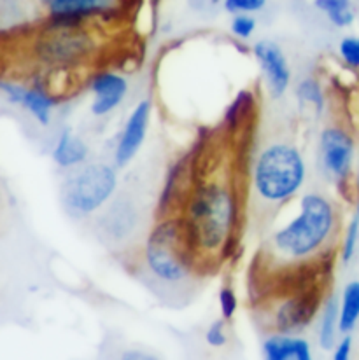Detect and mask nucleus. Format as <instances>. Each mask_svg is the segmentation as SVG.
I'll return each mask as SVG.
<instances>
[{"mask_svg": "<svg viewBox=\"0 0 359 360\" xmlns=\"http://www.w3.org/2000/svg\"><path fill=\"white\" fill-rule=\"evenodd\" d=\"M229 28H232V34L237 35V37L249 39L256 30V20L251 14H233Z\"/></svg>", "mask_w": 359, "mask_h": 360, "instance_id": "nucleus-22", "label": "nucleus"}, {"mask_svg": "<svg viewBox=\"0 0 359 360\" xmlns=\"http://www.w3.org/2000/svg\"><path fill=\"white\" fill-rule=\"evenodd\" d=\"M51 23V30L44 32L35 46L39 60L49 65L69 67L81 63L95 51V41L88 32L79 30V23Z\"/></svg>", "mask_w": 359, "mask_h": 360, "instance_id": "nucleus-6", "label": "nucleus"}, {"mask_svg": "<svg viewBox=\"0 0 359 360\" xmlns=\"http://www.w3.org/2000/svg\"><path fill=\"white\" fill-rule=\"evenodd\" d=\"M267 0H225L222 7L229 14H251L261 11Z\"/></svg>", "mask_w": 359, "mask_h": 360, "instance_id": "nucleus-21", "label": "nucleus"}, {"mask_svg": "<svg viewBox=\"0 0 359 360\" xmlns=\"http://www.w3.org/2000/svg\"><path fill=\"white\" fill-rule=\"evenodd\" d=\"M144 259L149 271L161 282H184L193 273L196 259L184 219L161 221L147 236Z\"/></svg>", "mask_w": 359, "mask_h": 360, "instance_id": "nucleus-3", "label": "nucleus"}, {"mask_svg": "<svg viewBox=\"0 0 359 360\" xmlns=\"http://www.w3.org/2000/svg\"><path fill=\"white\" fill-rule=\"evenodd\" d=\"M319 150H321L322 167L333 179L344 182L349 177L354 160V140L346 129L336 126L326 128L321 133Z\"/></svg>", "mask_w": 359, "mask_h": 360, "instance_id": "nucleus-7", "label": "nucleus"}, {"mask_svg": "<svg viewBox=\"0 0 359 360\" xmlns=\"http://www.w3.org/2000/svg\"><path fill=\"white\" fill-rule=\"evenodd\" d=\"M118 177L109 165L92 163L74 172L62 187V200L74 215H89L99 210L116 189Z\"/></svg>", "mask_w": 359, "mask_h": 360, "instance_id": "nucleus-5", "label": "nucleus"}, {"mask_svg": "<svg viewBox=\"0 0 359 360\" xmlns=\"http://www.w3.org/2000/svg\"><path fill=\"white\" fill-rule=\"evenodd\" d=\"M253 53L263 70L272 96L279 98L284 95L286 89L289 88L291 70L281 46L275 44L274 41H260L254 44Z\"/></svg>", "mask_w": 359, "mask_h": 360, "instance_id": "nucleus-9", "label": "nucleus"}, {"mask_svg": "<svg viewBox=\"0 0 359 360\" xmlns=\"http://www.w3.org/2000/svg\"><path fill=\"white\" fill-rule=\"evenodd\" d=\"M356 210H358V215H359V174H358V201H356Z\"/></svg>", "mask_w": 359, "mask_h": 360, "instance_id": "nucleus-29", "label": "nucleus"}, {"mask_svg": "<svg viewBox=\"0 0 359 360\" xmlns=\"http://www.w3.org/2000/svg\"><path fill=\"white\" fill-rule=\"evenodd\" d=\"M339 51L342 60L349 67L359 68V39L358 37H346L342 39L339 46Z\"/></svg>", "mask_w": 359, "mask_h": 360, "instance_id": "nucleus-24", "label": "nucleus"}, {"mask_svg": "<svg viewBox=\"0 0 359 360\" xmlns=\"http://www.w3.org/2000/svg\"><path fill=\"white\" fill-rule=\"evenodd\" d=\"M149 117L151 103L147 100H144V102L135 107L134 112L130 114L127 124H125L123 133H121V139L116 147V156H114L116 158L118 167H127L134 160L135 154L139 153V149H141L144 143V139H146Z\"/></svg>", "mask_w": 359, "mask_h": 360, "instance_id": "nucleus-11", "label": "nucleus"}, {"mask_svg": "<svg viewBox=\"0 0 359 360\" xmlns=\"http://www.w3.org/2000/svg\"><path fill=\"white\" fill-rule=\"evenodd\" d=\"M296 95L300 98V102L310 103L315 109V112H321L322 107H325V96H322L321 86L317 84V81L314 79H303V81L298 84Z\"/></svg>", "mask_w": 359, "mask_h": 360, "instance_id": "nucleus-19", "label": "nucleus"}, {"mask_svg": "<svg viewBox=\"0 0 359 360\" xmlns=\"http://www.w3.org/2000/svg\"><path fill=\"white\" fill-rule=\"evenodd\" d=\"M237 306H239V302H237L235 292L229 287H222L221 292H219V308H221L222 319L232 320L237 311Z\"/></svg>", "mask_w": 359, "mask_h": 360, "instance_id": "nucleus-25", "label": "nucleus"}, {"mask_svg": "<svg viewBox=\"0 0 359 360\" xmlns=\"http://www.w3.org/2000/svg\"><path fill=\"white\" fill-rule=\"evenodd\" d=\"M86 158H88V147H86V143L75 139V136H72L69 129H65L60 135L58 143H56L55 150H53V160H55V163L62 168H72L81 165Z\"/></svg>", "mask_w": 359, "mask_h": 360, "instance_id": "nucleus-14", "label": "nucleus"}, {"mask_svg": "<svg viewBox=\"0 0 359 360\" xmlns=\"http://www.w3.org/2000/svg\"><path fill=\"white\" fill-rule=\"evenodd\" d=\"M359 320V282L347 283L344 289L342 302H340V322L339 330L349 334L356 327Z\"/></svg>", "mask_w": 359, "mask_h": 360, "instance_id": "nucleus-16", "label": "nucleus"}, {"mask_svg": "<svg viewBox=\"0 0 359 360\" xmlns=\"http://www.w3.org/2000/svg\"><path fill=\"white\" fill-rule=\"evenodd\" d=\"M305 180V163L300 150L289 143L268 146L258 156L253 170V186L267 203L289 200Z\"/></svg>", "mask_w": 359, "mask_h": 360, "instance_id": "nucleus-4", "label": "nucleus"}, {"mask_svg": "<svg viewBox=\"0 0 359 360\" xmlns=\"http://www.w3.org/2000/svg\"><path fill=\"white\" fill-rule=\"evenodd\" d=\"M353 352V338L346 336L339 345H336L335 352H333V360H347Z\"/></svg>", "mask_w": 359, "mask_h": 360, "instance_id": "nucleus-28", "label": "nucleus"}, {"mask_svg": "<svg viewBox=\"0 0 359 360\" xmlns=\"http://www.w3.org/2000/svg\"><path fill=\"white\" fill-rule=\"evenodd\" d=\"M0 91L7 96V100H9L11 103H20L21 105V100H23L27 88L13 84V82H0Z\"/></svg>", "mask_w": 359, "mask_h": 360, "instance_id": "nucleus-27", "label": "nucleus"}, {"mask_svg": "<svg viewBox=\"0 0 359 360\" xmlns=\"http://www.w3.org/2000/svg\"><path fill=\"white\" fill-rule=\"evenodd\" d=\"M95 102L92 105V112L95 116H106L111 110L116 109L128 91L127 79L114 72H100L92 81Z\"/></svg>", "mask_w": 359, "mask_h": 360, "instance_id": "nucleus-12", "label": "nucleus"}, {"mask_svg": "<svg viewBox=\"0 0 359 360\" xmlns=\"http://www.w3.org/2000/svg\"><path fill=\"white\" fill-rule=\"evenodd\" d=\"M239 207L235 193L221 182H206L193 191L184 224L196 257L219 254L232 241Z\"/></svg>", "mask_w": 359, "mask_h": 360, "instance_id": "nucleus-1", "label": "nucleus"}, {"mask_svg": "<svg viewBox=\"0 0 359 360\" xmlns=\"http://www.w3.org/2000/svg\"><path fill=\"white\" fill-rule=\"evenodd\" d=\"M55 23H81L84 18L100 16L116 9L121 0H41Z\"/></svg>", "mask_w": 359, "mask_h": 360, "instance_id": "nucleus-10", "label": "nucleus"}, {"mask_svg": "<svg viewBox=\"0 0 359 360\" xmlns=\"http://www.w3.org/2000/svg\"><path fill=\"white\" fill-rule=\"evenodd\" d=\"M319 301V292L315 290H305L284 300L274 315V329L281 334H296L303 330L317 313Z\"/></svg>", "mask_w": 359, "mask_h": 360, "instance_id": "nucleus-8", "label": "nucleus"}, {"mask_svg": "<svg viewBox=\"0 0 359 360\" xmlns=\"http://www.w3.org/2000/svg\"><path fill=\"white\" fill-rule=\"evenodd\" d=\"M263 354L268 360H310V345L301 338L281 334L268 338L263 343Z\"/></svg>", "mask_w": 359, "mask_h": 360, "instance_id": "nucleus-13", "label": "nucleus"}, {"mask_svg": "<svg viewBox=\"0 0 359 360\" xmlns=\"http://www.w3.org/2000/svg\"><path fill=\"white\" fill-rule=\"evenodd\" d=\"M225 319L222 320H215L213 322V326L207 329V334H206V340L207 343L210 345V347L214 348H219V347H225L226 345V329H225Z\"/></svg>", "mask_w": 359, "mask_h": 360, "instance_id": "nucleus-26", "label": "nucleus"}, {"mask_svg": "<svg viewBox=\"0 0 359 360\" xmlns=\"http://www.w3.org/2000/svg\"><path fill=\"white\" fill-rule=\"evenodd\" d=\"M358 240H359V215L356 214V217L351 221L349 228H347L346 241H344V247H342V261L346 262V264L354 257V252H356V247H358Z\"/></svg>", "mask_w": 359, "mask_h": 360, "instance_id": "nucleus-23", "label": "nucleus"}, {"mask_svg": "<svg viewBox=\"0 0 359 360\" xmlns=\"http://www.w3.org/2000/svg\"><path fill=\"white\" fill-rule=\"evenodd\" d=\"M340 322V302L336 297H329L322 308L321 327H319V343L325 350H332L335 347L336 333Z\"/></svg>", "mask_w": 359, "mask_h": 360, "instance_id": "nucleus-15", "label": "nucleus"}, {"mask_svg": "<svg viewBox=\"0 0 359 360\" xmlns=\"http://www.w3.org/2000/svg\"><path fill=\"white\" fill-rule=\"evenodd\" d=\"M21 105L32 114L41 124H49L51 121V110L55 107V100L41 88L27 89L21 100Z\"/></svg>", "mask_w": 359, "mask_h": 360, "instance_id": "nucleus-18", "label": "nucleus"}, {"mask_svg": "<svg viewBox=\"0 0 359 360\" xmlns=\"http://www.w3.org/2000/svg\"><path fill=\"white\" fill-rule=\"evenodd\" d=\"M249 107H253V96L249 93H240L239 98L233 102V105L229 107L228 114H226V122L232 126L239 124L244 120V116L247 114Z\"/></svg>", "mask_w": 359, "mask_h": 360, "instance_id": "nucleus-20", "label": "nucleus"}, {"mask_svg": "<svg viewBox=\"0 0 359 360\" xmlns=\"http://www.w3.org/2000/svg\"><path fill=\"white\" fill-rule=\"evenodd\" d=\"M335 231L333 205L321 194L310 193L300 201V212L274 233L272 250L281 259L301 261L319 254Z\"/></svg>", "mask_w": 359, "mask_h": 360, "instance_id": "nucleus-2", "label": "nucleus"}, {"mask_svg": "<svg viewBox=\"0 0 359 360\" xmlns=\"http://www.w3.org/2000/svg\"><path fill=\"white\" fill-rule=\"evenodd\" d=\"M314 7L339 28L351 27L356 20L353 0H314Z\"/></svg>", "mask_w": 359, "mask_h": 360, "instance_id": "nucleus-17", "label": "nucleus"}]
</instances>
